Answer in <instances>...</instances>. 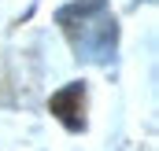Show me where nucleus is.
Returning a JSON list of instances; mask_svg holds the SVG:
<instances>
[{
	"label": "nucleus",
	"mask_w": 159,
	"mask_h": 151,
	"mask_svg": "<svg viewBox=\"0 0 159 151\" xmlns=\"http://www.w3.org/2000/svg\"><path fill=\"white\" fill-rule=\"evenodd\" d=\"M59 26L67 41L74 44L78 59H89V63H107L115 55V15L107 11L104 0H78L70 7L59 11Z\"/></svg>",
	"instance_id": "f257e3e1"
}]
</instances>
